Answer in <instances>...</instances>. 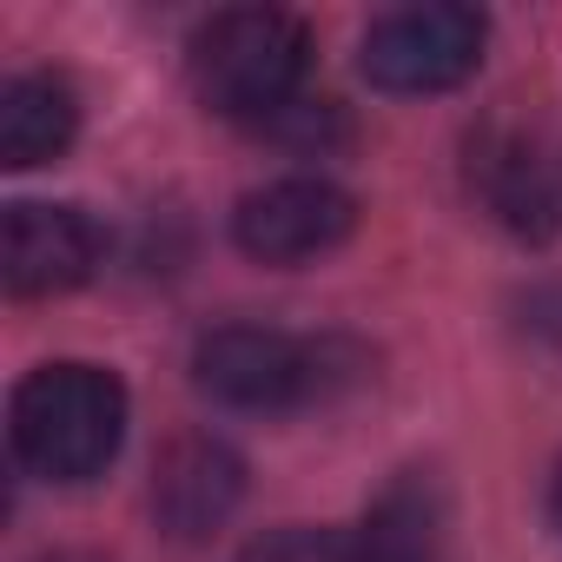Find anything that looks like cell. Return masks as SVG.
I'll use <instances>...</instances> for the list:
<instances>
[{
	"label": "cell",
	"instance_id": "30bf717a",
	"mask_svg": "<svg viewBox=\"0 0 562 562\" xmlns=\"http://www.w3.org/2000/svg\"><path fill=\"white\" fill-rule=\"evenodd\" d=\"M80 133V100L60 74H21L0 87V166H47L74 146Z\"/></svg>",
	"mask_w": 562,
	"mask_h": 562
},
{
	"label": "cell",
	"instance_id": "7a4b0ae2",
	"mask_svg": "<svg viewBox=\"0 0 562 562\" xmlns=\"http://www.w3.org/2000/svg\"><path fill=\"white\" fill-rule=\"evenodd\" d=\"M358 371H364V358L338 338H292V331H265V325H225V331L199 338V351H192L199 391L232 411L325 404Z\"/></svg>",
	"mask_w": 562,
	"mask_h": 562
},
{
	"label": "cell",
	"instance_id": "ba28073f",
	"mask_svg": "<svg viewBox=\"0 0 562 562\" xmlns=\"http://www.w3.org/2000/svg\"><path fill=\"white\" fill-rule=\"evenodd\" d=\"M470 179H476L483 205H490L516 238H549V232L562 225V186H555V172L542 166L536 146H522V139H509V133H490V139H476V153H470Z\"/></svg>",
	"mask_w": 562,
	"mask_h": 562
},
{
	"label": "cell",
	"instance_id": "8fae6325",
	"mask_svg": "<svg viewBox=\"0 0 562 562\" xmlns=\"http://www.w3.org/2000/svg\"><path fill=\"white\" fill-rule=\"evenodd\" d=\"M555 522H562V470H555Z\"/></svg>",
	"mask_w": 562,
	"mask_h": 562
},
{
	"label": "cell",
	"instance_id": "5b68a950",
	"mask_svg": "<svg viewBox=\"0 0 562 562\" xmlns=\"http://www.w3.org/2000/svg\"><path fill=\"white\" fill-rule=\"evenodd\" d=\"M358 225V199L331 179H271L238 199L232 232L258 265H305L345 245Z\"/></svg>",
	"mask_w": 562,
	"mask_h": 562
},
{
	"label": "cell",
	"instance_id": "6da1fadb",
	"mask_svg": "<svg viewBox=\"0 0 562 562\" xmlns=\"http://www.w3.org/2000/svg\"><path fill=\"white\" fill-rule=\"evenodd\" d=\"M126 384L100 364H47L14 391V450L47 483H87L120 457Z\"/></svg>",
	"mask_w": 562,
	"mask_h": 562
},
{
	"label": "cell",
	"instance_id": "9c48e42d",
	"mask_svg": "<svg viewBox=\"0 0 562 562\" xmlns=\"http://www.w3.org/2000/svg\"><path fill=\"white\" fill-rule=\"evenodd\" d=\"M325 562H443V509L430 483H397L358 529L325 536Z\"/></svg>",
	"mask_w": 562,
	"mask_h": 562
},
{
	"label": "cell",
	"instance_id": "277c9868",
	"mask_svg": "<svg viewBox=\"0 0 562 562\" xmlns=\"http://www.w3.org/2000/svg\"><path fill=\"white\" fill-rule=\"evenodd\" d=\"M483 14L457 8V0H424V8H397L384 21H371L364 34V80L384 93H443L457 80L476 74L483 60Z\"/></svg>",
	"mask_w": 562,
	"mask_h": 562
},
{
	"label": "cell",
	"instance_id": "7c38bea8",
	"mask_svg": "<svg viewBox=\"0 0 562 562\" xmlns=\"http://www.w3.org/2000/svg\"><path fill=\"white\" fill-rule=\"evenodd\" d=\"M54 562H87V555H54Z\"/></svg>",
	"mask_w": 562,
	"mask_h": 562
},
{
	"label": "cell",
	"instance_id": "52a82bcc",
	"mask_svg": "<svg viewBox=\"0 0 562 562\" xmlns=\"http://www.w3.org/2000/svg\"><path fill=\"white\" fill-rule=\"evenodd\" d=\"M245 496V463L218 443V437H179L166 457H159V476H153V509L159 522L192 542V536H212Z\"/></svg>",
	"mask_w": 562,
	"mask_h": 562
},
{
	"label": "cell",
	"instance_id": "8992f818",
	"mask_svg": "<svg viewBox=\"0 0 562 562\" xmlns=\"http://www.w3.org/2000/svg\"><path fill=\"white\" fill-rule=\"evenodd\" d=\"M100 265V225L80 205H41L21 199L0 218V271L14 299H54L87 285Z\"/></svg>",
	"mask_w": 562,
	"mask_h": 562
},
{
	"label": "cell",
	"instance_id": "3957f363",
	"mask_svg": "<svg viewBox=\"0 0 562 562\" xmlns=\"http://www.w3.org/2000/svg\"><path fill=\"white\" fill-rule=\"evenodd\" d=\"M305 27L278 8H232V14H212L199 34H192V93L225 113V120H271L285 113L299 80H305Z\"/></svg>",
	"mask_w": 562,
	"mask_h": 562
}]
</instances>
